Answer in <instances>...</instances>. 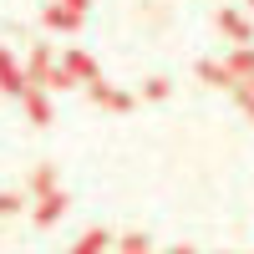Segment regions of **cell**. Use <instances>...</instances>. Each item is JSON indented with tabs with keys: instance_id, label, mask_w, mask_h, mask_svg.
Returning a JSON list of instances; mask_svg holds the SVG:
<instances>
[{
	"instance_id": "7a4b0ae2",
	"label": "cell",
	"mask_w": 254,
	"mask_h": 254,
	"mask_svg": "<svg viewBox=\"0 0 254 254\" xmlns=\"http://www.w3.org/2000/svg\"><path fill=\"white\" fill-rule=\"evenodd\" d=\"M92 102H97V107H112V112H127V107H132V97L117 92V87H107V81H92Z\"/></svg>"
},
{
	"instance_id": "8992f818",
	"label": "cell",
	"mask_w": 254,
	"mask_h": 254,
	"mask_svg": "<svg viewBox=\"0 0 254 254\" xmlns=\"http://www.w3.org/2000/svg\"><path fill=\"white\" fill-rule=\"evenodd\" d=\"M61 71H66V76H92V81H97V66H92V56H87V51H66Z\"/></svg>"
},
{
	"instance_id": "2e32d148",
	"label": "cell",
	"mask_w": 254,
	"mask_h": 254,
	"mask_svg": "<svg viewBox=\"0 0 254 254\" xmlns=\"http://www.w3.org/2000/svg\"><path fill=\"white\" fill-rule=\"evenodd\" d=\"M61 5H71V10H87V0H61Z\"/></svg>"
},
{
	"instance_id": "9a60e30c",
	"label": "cell",
	"mask_w": 254,
	"mask_h": 254,
	"mask_svg": "<svg viewBox=\"0 0 254 254\" xmlns=\"http://www.w3.org/2000/svg\"><path fill=\"white\" fill-rule=\"evenodd\" d=\"M122 254H147V239H142V234H127V239H122Z\"/></svg>"
},
{
	"instance_id": "5b68a950",
	"label": "cell",
	"mask_w": 254,
	"mask_h": 254,
	"mask_svg": "<svg viewBox=\"0 0 254 254\" xmlns=\"http://www.w3.org/2000/svg\"><path fill=\"white\" fill-rule=\"evenodd\" d=\"M20 102H26V112H31V122H51V102H46V97L36 92V81H31L26 92H20Z\"/></svg>"
},
{
	"instance_id": "4fadbf2b",
	"label": "cell",
	"mask_w": 254,
	"mask_h": 254,
	"mask_svg": "<svg viewBox=\"0 0 254 254\" xmlns=\"http://www.w3.org/2000/svg\"><path fill=\"white\" fill-rule=\"evenodd\" d=\"M20 208H26V203H20V193H0V219H10V214H20Z\"/></svg>"
},
{
	"instance_id": "52a82bcc",
	"label": "cell",
	"mask_w": 254,
	"mask_h": 254,
	"mask_svg": "<svg viewBox=\"0 0 254 254\" xmlns=\"http://www.w3.org/2000/svg\"><path fill=\"white\" fill-rule=\"evenodd\" d=\"M107 244H112V234H107V229H87V234L76 239V249H71V254H102Z\"/></svg>"
},
{
	"instance_id": "5bb4252c",
	"label": "cell",
	"mask_w": 254,
	"mask_h": 254,
	"mask_svg": "<svg viewBox=\"0 0 254 254\" xmlns=\"http://www.w3.org/2000/svg\"><path fill=\"white\" fill-rule=\"evenodd\" d=\"M142 97H153V102H163V97H168V76H153V81H147V87H142Z\"/></svg>"
},
{
	"instance_id": "7c38bea8",
	"label": "cell",
	"mask_w": 254,
	"mask_h": 254,
	"mask_svg": "<svg viewBox=\"0 0 254 254\" xmlns=\"http://www.w3.org/2000/svg\"><path fill=\"white\" fill-rule=\"evenodd\" d=\"M51 183H56V173H51V163H41L36 173H31V188H36V193H51Z\"/></svg>"
},
{
	"instance_id": "ba28073f",
	"label": "cell",
	"mask_w": 254,
	"mask_h": 254,
	"mask_svg": "<svg viewBox=\"0 0 254 254\" xmlns=\"http://www.w3.org/2000/svg\"><path fill=\"white\" fill-rule=\"evenodd\" d=\"M46 76H51V46H36L31 66H26V81H46Z\"/></svg>"
},
{
	"instance_id": "e0dca14e",
	"label": "cell",
	"mask_w": 254,
	"mask_h": 254,
	"mask_svg": "<svg viewBox=\"0 0 254 254\" xmlns=\"http://www.w3.org/2000/svg\"><path fill=\"white\" fill-rule=\"evenodd\" d=\"M249 10H254V0H249Z\"/></svg>"
},
{
	"instance_id": "8fae6325",
	"label": "cell",
	"mask_w": 254,
	"mask_h": 254,
	"mask_svg": "<svg viewBox=\"0 0 254 254\" xmlns=\"http://www.w3.org/2000/svg\"><path fill=\"white\" fill-rule=\"evenodd\" d=\"M198 76H203V81H214V87H234L229 66H219V61H203V66H198Z\"/></svg>"
},
{
	"instance_id": "6da1fadb",
	"label": "cell",
	"mask_w": 254,
	"mask_h": 254,
	"mask_svg": "<svg viewBox=\"0 0 254 254\" xmlns=\"http://www.w3.org/2000/svg\"><path fill=\"white\" fill-rule=\"evenodd\" d=\"M26 87H31V81H26V71L15 66V56H10L5 46H0V92H10V97H20Z\"/></svg>"
},
{
	"instance_id": "9c48e42d",
	"label": "cell",
	"mask_w": 254,
	"mask_h": 254,
	"mask_svg": "<svg viewBox=\"0 0 254 254\" xmlns=\"http://www.w3.org/2000/svg\"><path fill=\"white\" fill-rule=\"evenodd\" d=\"M219 31H229L234 41H249V20L239 10H219Z\"/></svg>"
},
{
	"instance_id": "3957f363",
	"label": "cell",
	"mask_w": 254,
	"mask_h": 254,
	"mask_svg": "<svg viewBox=\"0 0 254 254\" xmlns=\"http://www.w3.org/2000/svg\"><path fill=\"white\" fill-rule=\"evenodd\" d=\"M61 214H66V193H56V188H51V193H41V208H36V224L46 229V224H56Z\"/></svg>"
},
{
	"instance_id": "30bf717a",
	"label": "cell",
	"mask_w": 254,
	"mask_h": 254,
	"mask_svg": "<svg viewBox=\"0 0 254 254\" xmlns=\"http://www.w3.org/2000/svg\"><path fill=\"white\" fill-rule=\"evenodd\" d=\"M224 66H229V76H234V81H239V76H254V51H234Z\"/></svg>"
},
{
	"instance_id": "277c9868",
	"label": "cell",
	"mask_w": 254,
	"mask_h": 254,
	"mask_svg": "<svg viewBox=\"0 0 254 254\" xmlns=\"http://www.w3.org/2000/svg\"><path fill=\"white\" fill-rule=\"evenodd\" d=\"M46 26H51V31H76V26H81V10H71V5H46Z\"/></svg>"
}]
</instances>
